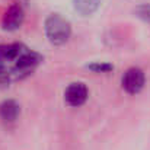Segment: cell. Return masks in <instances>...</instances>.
Here are the masks:
<instances>
[{
	"instance_id": "6da1fadb",
	"label": "cell",
	"mask_w": 150,
	"mask_h": 150,
	"mask_svg": "<svg viewBox=\"0 0 150 150\" xmlns=\"http://www.w3.org/2000/svg\"><path fill=\"white\" fill-rule=\"evenodd\" d=\"M45 34L52 44L60 45V44H64L70 38L71 26L67 19L54 13V15H50L45 21Z\"/></svg>"
},
{
	"instance_id": "8fae6325",
	"label": "cell",
	"mask_w": 150,
	"mask_h": 150,
	"mask_svg": "<svg viewBox=\"0 0 150 150\" xmlns=\"http://www.w3.org/2000/svg\"><path fill=\"white\" fill-rule=\"evenodd\" d=\"M9 80H10V73L7 70H4V69L0 67V85H4Z\"/></svg>"
},
{
	"instance_id": "52a82bcc",
	"label": "cell",
	"mask_w": 150,
	"mask_h": 150,
	"mask_svg": "<svg viewBox=\"0 0 150 150\" xmlns=\"http://www.w3.org/2000/svg\"><path fill=\"white\" fill-rule=\"evenodd\" d=\"M19 115V105L15 100H6L0 106V117L6 122H13Z\"/></svg>"
},
{
	"instance_id": "30bf717a",
	"label": "cell",
	"mask_w": 150,
	"mask_h": 150,
	"mask_svg": "<svg viewBox=\"0 0 150 150\" xmlns=\"http://www.w3.org/2000/svg\"><path fill=\"white\" fill-rule=\"evenodd\" d=\"M89 69L93 70V71H96V73H108V71H111L114 67H112L111 64H106V63H96V64L89 66Z\"/></svg>"
},
{
	"instance_id": "9c48e42d",
	"label": "cell",
	"mask_w": 150,
	"mask_h": 150,
	"mask_svg": "<svg viewBox=\"0 0 150 150\" xmlns=\"http://www.w3.org/2000/svg\"><path fill=\"white\" fill-rule=\"evenodd\" d=\"M134 13L137 18L146 21V22H150V4L149 3H144V4H139L136 9H134Z\"/></svg>"
},
{
	"instance_id": "277c9868",
	"label": "cell",
	"mask_w": 150,
	"mask_h": 150,
	"mask_svg": "<svg viewBox=\"0 0 150 150\" xmlns=\"http://www.w3.org/2000/svg\"><path fill=\"white\" fill-rule=\"evenodd\" d=\"M23 18H25V12L22 9V6L19 4H12L6 13L3 15V19H1V25L4 29L7 31H15L18 29L22 22H23Z\"/></svg>"
},
{
	"instance_id": "ba28073f",
	"label": "cell",
	"mask_w": 150,
	"mask_h": 150,
	"mask_svg": "<svg viewBox=\"0 0 150 150\" xmlns=\"http://www.w3.org/2000/svg\"><path fill=\"white\" fill-rule=\"evenodd\" d=\"M73 3H74V9L79 13H82L83 16H88L98 10L100 0H73Z\"/></svg>"
},
{
	"instance_id": "7a4b0ae2",
	"label": "cell",
	"mask_w": 150,
	"mask_h": 150,
	"mask_svg": "<svg viewBox=\"0 0 150 150\" xmlns=\"http://www.w3.org/2000/svg\"><path fill=\"white\" fill-rule=\"evenodd\" d=\"M144 73L142 69L139 67H131L128 69L124 76H122V80H121V85H122V89L127 92V93H131V95H136L139 93L143 86H144Z\"/></svg>"
},
{
	"instance_id": "5b68a950",
	"label": "cell",
	"mask_w": 150,
	"mask_h": 150,
	"mask_svg": "<svg viewBox=\"0 0 150 150\" xmlns=\"http://www.w3.org/2000/svg\"><path fill=\"white\" fill-rule=\"evenodd\" d=\"M64 98H66L69 105H71V106H80L88 99V88L83 83H71L66 89Z\"/></svg>"
},
{
	"instance_id": "3957f363",
	"label": "cell",
	"mask_w": 150,
	"mask_h": 150,
	"mask_svg": "<svg viewBox=\"0 0 150 150\" xmlns=\"http://www.w3.org/2000/svg\"><path fill=\"white\" fill-rule=\"evenodd\" d=\"M41 55L34 52V51H29V50H25L22 51V54L16 58L15 61V73H23V74H28L29 71H32L40 63H41Z\"/></svg>"
},
{
	"instance_id": "8992f818",
	"label": "cell",
	"mask_w": 150,
	"mask_h": 150,
	"mask_svg": "<svg viewBox=\"0 0 150 150\" xmlns=\"http://www.w3.org/2000/svg\"><path fill=\"white\" fill-rule=\"evenodd\" d=\"M25 50L21 44H3L0 45V63L16 61V58Z\"/></svg>"
}]
</instances>
